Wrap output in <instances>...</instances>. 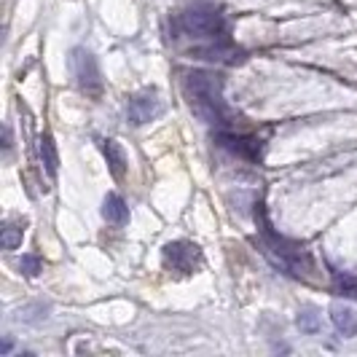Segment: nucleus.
Masks as SVG:
<instances>
[{
    "mask_svg": "<svg viewBox=\"0 0 357 357\" xmlns=\"http://www.w3.org/2000/svg\"><path fill=\"white\" fill-rule=\"evenodd\" d=\"M185 97L202 121L207 124H226L223 110V81L210 70H188L183 78Z\"/></svg>",
    "mask_w": 357,
    "mask_h": 357,
    "instance_id": "nucleus-1",
    "label": "nucleus"
},
{
    "mask_svg": "<svg viewBox=\"0 0 357 357\" xmlns=\"http://www.w3.org/2000/svg\"><path fill=\"white\" fill-rule=\"evenodd\" d=\"M70 73L75 78V84L86 94H97L102 89V75H100V65L94 59V54L86 49H73L70 52Z\"/></svg>",
    "mask_w": 357,
    "mask_h": 357,
    "instance_id": "nucleus-2",
    "label": "nucleus"
},
{
    "mask_svg": "<svg viewBox=\"0 0 357 357\" xmlns=\"http://www.w3.org/2000/svg\"><path fill=\"white\" fill-rule=\"evenodd\" d=\"M180 30L185 36L194 38H220L223 33V17L218 11H207V8H197V11H185L183 17L178 19Z\"/></svg>",
    "mask_w": 357,
    "mask_h": 357,
    "instance_id": "nucleus-3",
    "label": "nucleus"
},
{
    "mask_svg": "<svg viewBox=\"0 0 357 357\" xmlns=\"http://www.w3.org/2000/svg\"><path fill=\"white\" fill-rule=\"evenodd\" d=\"M161 113H164V100L159 97L156 89H143L137 94L129 97V105H126V116L135 126H143L156 121Z\"/></svg>",
    "mask_w": 357,
    "mask_h": 357,
    "instance_id": "nucleus-4",
    "label": "nucleus"
},
{
    "mask_svg": "<svg viewBox=\"0 0 357 357\" xmlns=\"http://www.w3.org/2000/svg\"><path fill=\"white\" fill-rule=\"evenodd\" d=\"M218 140L223 148H229L231 153H239L245 159H258L261 156V140H252L245 135H231V132H220Z\"/></svg>",
    "mask_w": 357,
    "mask_h": 357,
    "instance_id": "nucleus-5",
    "label": "nucleus"
},
{
    "mask_svg": "<svg viewBox=\"0 0 357 357\" xmlns=\"http://www.w3.org/2000/svg\"><path fill=\"white\" fill-rule=\"evenodd\" d=\"M191 56L207 59V62H236L242 54L236 52L234 46H229L226 40H213V43H207V46L191 49Z\"/></svg>",
    "mask_w": 357,
    "mask_h": 357,
    "instance_id": "nucleus-6",
    "label": "nucleus"
},
{
    "mask_svg": "<svg viewBox=\"0 0 357 357\" xmlns=\"http://www.w3.org/2000/svg\"><path fill=\"white\" fill-rule=\"evenodd\" d=\"M331 322H333V328L339 331L344 339H352V336H357V314H355V309H349V306H344V304H333V306H331Z\"/></svg>",
    "mask_w": 357,
    "mask_h": 357,
    "instance_id": "nucleus-7",
    "label": "nucleus"
},
{
    "mask_svg": "<svg viewBox=\"0 0 357 357\" xmlns=\"http://www.w3.org/2000/svg\"><path fill=\"white\" fill-rule=\"evenodd\" d=\"M102 218L110 226H126L129 223V207L119 194H107L102 202Z\"/></svg>",
    "mask_w": 357,
    "mask_h": 357,
    "instance_id": "nucleus-8",
    "label": "nucleus"
},
{
    "mask_svg": "<svg viewBox=\"0 0 357 357\" xmlns=\"http://www.w3.org/2000/svg\"><path fill=\"white\" fill-rule=\"evenodd\" d=\"M105 159H107V169L113 178H124L126 175V153L124 148L119 145V140H105Z\"/></svg>",
    "mask_w": 357,
    "mask_h": 357,
    "instance_id": "nucleus-9",
    "label": "nucleus"
},
{
    "mask_svg": "<svg viewBox=\"0 0 357 357\" xmlns=\"http://www.w3.org/2000/svg\"><path fill=\"white\" fill-rule=\"evenodd\" d=\"M164 258L167 261H172V266L175 268H185V258H199V248L197 245H191V242H175V245H167L164 248ZM188 271V268H185Z\"/></svg>",
    "mask_w": 357,
    "mask_h": 357,
    "instance_id": "nucleus-10",
    "label": "nucleus"
},
{
    "mask_svg": "<svg viewBox=\"0 0 357 357\" xmlns=\"http://www.w3.org/2000/svg\"><path fill=\"white\" fill-rule=\"evenodd\" d=\"M40 161L46 167V175L49 178H56V169H59V156H56V145L49 135L40 137Z\"/></svg>",
    "mask_w": 357,
    "mask_h": 357,
    "instance_id": "nucleus-11",
    "label": "nucleus"
},
{
    "mask_svg": "<svg viewBox=\"0 0 357 357\" xmlns=\"http://www.w3.org/2000/svg\"><path fill=\"white\" fill-rule=\"evenodd\" d=\"M298 328L304 331V333H317L320 331V314H317V309H312V306H304L301 312H298Z\"/></svg>",
    "mask_w": 357,
    "mask_h": 357,
    "instance_id": "nucleus-12",
    "label": "nucleus"
},
{
    "mask_svg": "<svg viewBox=\"0 0 357 357\" xmlns=\"http://www.w3.org/2000/svg\"><path fill=\"white\" fill-rule=\"evenodd\" d=\"M0 242H3V248H6V250H17L19 245H22V229L14 226V223H8V226L3 229Z\"/></svg>",
    "mask_w": 357,
    "mask_h": 357,
    "instance_id": "nucleus-13",
    "label": "nucleus"
},
{
    "mask_svg": "<svg viewBox=\"0 0 357 357\" xmlns=\"http://www.w3.org/2000/svg\"><path fill=\"white\" fill-rule=\"evenodd\" d=\"M19 268H22L27 277H36L38 271H40V261H38L36 255H24V258L19 261Z\"/></svg>",
    "mask_w": 357,
    "mask_h": 357,
    "instance_id": "nucleus-14",
    "label": "nucleus"
}]
</instances>
